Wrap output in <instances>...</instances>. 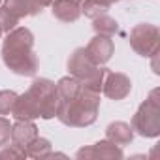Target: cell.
Segmentation results:
<instances>
[{
    "instance_id": "6da1fadb",
    "label": "cell",
    "mask_w": 160,
    "mask_h": 160,
    "mask_svg": "<svg viewBox=\"0 0 160 160\" xmlns=\"http://www.w3.org/2000/svg\"><path fill=\"white\" fill-rule=\"evenodd\" d=\"M57 109H58V96L55 83L45 77H36L30 83V87L17 96L12 109V117L15 121H34V119L49 121L57 117Z\"/></svg>"
},
{
    "instance_id": "7a4b0ae2",
    "label": "cell",
    "mask_w": 160,
    "mask_h": 160,
    "mask_svg": "<svg viewBox=\"0 0 160 160\" xmlns=\"http://www.w3.org/2000/svg\"><path fill=\"white\" fill-rule=\"evenodd\" d=\"M2 60L10 72L23 77H34L38 72V57L34 53V34L27 27H15L2 43Z\"/></svg>"
},
{
    "instance_id": "3957f363",
    "label": "cell",
    "mask_w": 160,
    "mask_h": 160,
    "mask_svg": "<svg viewBox=\"0 0 160 160\" xmlns=\"http://www.w3.org/2000/svg\"><path fill=\"white\" fill-rule=\"evenodd\" d=\"M98 109H100V92L81 87L79 92L73 94L72 98L58 102L57 119L70 128H87L96 122Z\"/></svg>"
},
{
    "instance_id": "277c9868",
    "label": "cell",
    "mask_w": 160,
    "mask_h": 160,
    "mask_svg": "<svg viewBox=\"0 0 160 160\" xmlns=\"http://www.w3.org/2000/svg\"><path fill=\"white\" fill-rule=\"evenodd\" d=\"M68 72H70V75H73L85 89L94 91V92H102V83H104L106 68L94 64V62L87 57L85 47L73 49V53H72L70 58H68Z\"/></svg>"
},
{
    "instance_id": "5b68a950",
    "label": "cell",
    "mask_w": 160,
    "mask_h": 160,
    "mask_svg": "<svg viewBox=\"0 0 160 160\" xmlns=\"http://www.w3.org/2000/svg\"><path fill=\"white\" fill-rule=\"evenodd\" d=\"M132 130L141 138H158L160 136V91L152 89L145 102L139 104L138 111L132 117Z\"/></svg>"
},
{
    "instance_id": "8992f818",
    "label": "cell",
    "mask_w": 160,
    "mask_h": 160,
    "mask_svg": "<svg viewBox=\"0 0 160 160\" xmlns=\"http://www.w3.org/2000/svg\"><path fill=\"white\" fill-rule=\"evenodd\" d=\"M130 47L139 57H152L160 49V30L156 25L151 23H139L130 30Z\"/></svg>"
},
{
    "instance_id": "52a82bcc",
    "label": "cell",
    "mask_w": 160,
    "mask_h": 160,
    "mask_svg": "<svg viewBox=\"0 0 160 160\" xmlns=\"http://www.w3.org/2000/svg\"><path fill=\"white\" fill-rule=\"evenodd\" d=\"M132 91V81L126 73L121 72H109L106 70L104 75V83H102V92L109 98V100H124Z\"/></svg>"
},
{
    "instance_id": "ba28073f",
    "label": "cell",
    "mask_w": 160,
    "mask_h": 160,
    "mask_svg": "<svg viewBox=\"0 0 160 160\" xmlns=\"http://www.w3.org/2000/svg\"><path fill=\"white\" fill-rule=\"evenodd\" d=\"M75 158L89 160V158H102V160H122L124 152L119 145H115L109 139H100L91 147H83L75 152Z\"/></svg>"
},
{
    "instance_id": "9c48e42d",
    "label": "cell",
    "mask_w": 160,
    "mask_h": 160,
    "mask_svg": "<svg viewBox=\"0 0 160 160\" xmlns=\"http://www.w3.org/2000/svg\"><path fill=\"white\" fill-rule=\"evenodd\" d=\"M85 53H87V57H89L94 64L104 66L106 62L111 60V57H113V53H115V43H113V40H111L109 36H100V34H96V36L87 43Z\"/></svg>"
},
{
    "instance_id": "30bf717a",
    "label": "cell",
    "mask_w": 160,
    "mask_h": 160,
    "mask_svg": "<svg viewBox=\"0 0 160 160\" xmlns=\"http://www.w3.org/2000/svg\"><path fill=\"white\" fill-rule=\"evenodd\" d=\"M51 2L53 0H4L2 8H6L13 17L21 21L23 17L38 15L43 8L51 6Z\"/></svg>"
},
{
    "instance_id": "8fae6325",
    "label": "cell",
    "mask_w": 160,
    "mask_h": 160,
    "mask_svg": "<svg viewBox=\"0 0 160 160\" xmlns=\"http://www.w3.org/2000/svg\"><path fill=\"white\" fill-rule=\"evenodd\" d=\"M38 126L32 121H15V124H12V145L19 147V149H27L36 138H38Z\"/></svg>"
},
{
    "instance_id": "7c38bea8",
    "label": "cell",
    "mask_w": 160,
    "mask_h": 160,
    "mask_svg": "<svg viewBox=\"0 0 160 160\" xmlns=\"http://www.w3.org/2000/svg\"><path fill=\"white\" fill-rule=\"evenodd\" d=\"M51 13L55 19H58L62 23H75L81 17V6L73 2V0H53Z\"/></svg>"
},
{
    "instance_id": "4fadbf2b",
    "label": "cell",
    "mask_w": 160,
    "mask_h": 160,
    "mask_svg": "<svg viewBox=\"0 0 160 160\" xmlns=\"http://www.w3.org/2000/svg\"><path fill=\"white\" fill-rule=\"evenodd\" d=\"M106 139L113 141L115 145L122 147V145H130L132 139H134V130L128 122L124 121H115V122H109L106 126Z\"/></svg>"
},
{
    "instance_id": "5bb4252c",
    "label": "cell",
    "mask_w": 160,
    "mask_h": 160,
    "mask_svg": "<svg viewBox=\"0 0 160 160\" xmlns=\"http://www.w3.org/2000/svg\"><path fill=\"white\" fill-rule=\"evenodd\" d=\"M92 30H94L96 34H100V36H109V38H113V36L119 32V23H117L113 17H109L108 13H104V15L92 19Z\"/></svg>"
},
{
    "instance_id": "9a60e30c",
    "label": "cell",
    "mask_w": 160,
    "mask_h": 160,
    "mask_svg": "<svg viewBox=\"0 0 160 160\" xmlns=\"http://www.w3.org/2000/svg\"><path fill=\"white\" fill-rule=\"evenodd\" d=\"M79 6H81V13L89 19H96V17L108 13V10L111 8V4L106 2V0H83Z\"/></svg>"
},
{
    "instance_id": "2e32d148",
    "label": "cell",
    "mask_w": 160,
    "mask_h": 160,
    "mask_svg": "<svg viewBox=\"0 0 160 160\" xmlns=\"http://www.w3.org/2000/svg\"><path fill=\"white\" fill-rule=\"evenodd\" d=\"M51 141L47 139V138H36L27 149H25V152H27V158H38V160H43V158H47V154L51 152Z\"/></svg>"
},
{
    "instance_id": "e0dca14e",
    "label": "cell",
    "mask_w": 160,
    "mask_h": 160,
    "mask_svg": "<svg viewBox=\"0 0 160 160\" xmlns=\"http://www.w3.org/2000/svg\"><path fill=\"white\" fill-rule=\"evenodd\" d=\"M17 96L15 91H0V115H12Z\"/></svg>"
},
{
    "instance_id": "ac0fdd59",
    "label": "cell",
    "mask_w": 160,
    "mask_h": 160,
    "mask_svg": "<svg viewBox=\"0 0 160 160\" xmlns=\"http://www.w3.org/2000/svg\"><path fill=\"white\" fill-rule=\"evenodd\" d=\"M27 158V152L15 145H4L2 151H0V160H23Z\"/></svg>"
},
{
    "instance_id": "d6986e66",
    "label": "cell",
    "mask_w": 160,
    "mask_h": 160,
    "mask_svg": "<svg viewBox=\"0 0 160 160\" xmlns=\"http://www.w3.org/2000/svg\"><path fill=\"white\" fill-rule=\"evenodd\" d=\"M17 25H19V19L13 17L6 8L0 6V27H2V32H10V30H13Z\"/></svg>"
},
{
    "instance_id": "ffe728a7",
    "label": "cell",
    "mask_w": 160,
    "mask_h": 160,
    "mask_svg": "<svg viewBox=\"0 0 160 160\" xmlns=\"http://www.w3.org/2000/svg\"><path fill=\"white\" fill-rule=\"evenodd\" d=\"M10 141H12V124L4 115H0V147L8 145Z\"/></svg>"
},
{
    "instance_id": "44dd1931",
    "label": "cell",
    "mask_w": 160,
    "mask_h": 160,
    "mask_svg": "<svg viewBox=\"0 0 160 160\" xmlns=\"http://www.w3.org/2000/svg\"><path fill=\"white\" fill-rule=\"evenodd\" d=\"M106 2H109V4L113 6V4H117V2H119V0H106Z\"/></svg>"
},
{
    "instance_id": "7402d4cb",
    "label": "cell",
    "mask_w": 160,
    "mask_h": 160,
    "mask_svg": "<svg viewBox=\"0 0 160 160\" xmlns=\"http://www.w3.org/2000/svg\"><path fill=\"white\" fill-rule=\"evenodd\" d=\"M73 2H77V4H81V2H83V0H73Z\"/></svg>"
},
{
    "instance_id": "603a6c76",
    "label": "cell",
    "mask_w": 160,
    "mask_h": 160,
    "mask_svg": "<svg viewBox=\"0 0 160 160\" xmlns=\"http://www.w3.org/2000/svg\"><path fill=\"white\" fill-rule=\"evenodd\" d=\"M0 36H2V27H0Z\"/></svg>"
},
{
    "instance_id": "cb8c5ba5",
    "label": "cell",
    "mask_w": 160,
    "mask_h": 160,
    "mask_svg": "<svg viewBox=\"0 0 160 160\" xmlns=\"http://www.w3.org/2000/svg\"><path fill=\"white\" fill-rule=\"evenodd\" d=\"M0 4H2V0H0Z\"/></svg>"
}]
</instances>
